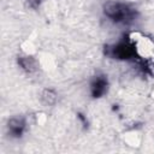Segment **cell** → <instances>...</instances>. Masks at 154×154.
<instances>
[{"instance_id":"6da1fadb","label":"cell","mask_w":154,"mask_h":154,"mask_svg":"<svg viewBox=\"0 0 154 154\" xmlns=\"http://www.w3.org/2000/svg\"><path fill=\"white\" fill-rule=\"evenodd\" d=\"M102 14L116 25H131L138 17V11L129 2L107 0L102 4Z\"/></svg>"},{"instance_id":"7a4b0ae2","label":"cell","mask_w":154,"mask_h":154,"mask_svg":"<svg viewBox=\"0 0 154 154\" xmlns=\"http://www.w3.org/2000/svg\"><path fill=\"white\" fill-rule=\"evenodd\" d=\"M103 52H105V55H107L112 59L134 60L137 63L141 61V58L137 54V49H136L134 42L129 38H125V36L123 38H120L117 43L105 46Z\"/></svg>"},{"instance_id":"3957f363","label":"cell","mask_w":154,"mask_h":154,"mask_svg":"<svg viewBox=\"0 0 154 154\" xmlns=\"http://www.w3.org/2000/svg\"><path fill=\"white\" fill-rule=\"evenodd\" d=\"M108 78L105 73H96L89 83V88H90V95L93 99H100L102 96H105V94H107L108 91Z\"/></svg>"},{"instance_id":"277c9868","label":"cell","mask_w":154,"mask_h":154,"mask_svg":"<svg viewBox=\"0 0 154 154\" xmlns=\"http://www.w3.org/2000/svg\"><path fill=\"white\" fill-rule=\"evenodd\" d=\"M28 122L25 117H12L6 123L7 135L11 138H22L23 135L26 132Z\"/></svg>"},{"instance_id":"5b68a950","label":"cell","mask_w":154,"mask_h":154,"mask_svg":"<svg viewBox=\"0 0 154 154\" xmlns=\"http://www.w3.org/2000/svg\"><path fill=\"white\" fill-rule=\"evenodd\" d=\"M17 65L26 75H32L38 70V63L31 55H25V54L18 55L17 57Z\"/></svg>"},{"instance_id":"8992f818","label":"cell","mask_w":154,"mask_h":154,"mask_svg":"<svg viewBox=\"0 0 154 154\" xmlns=\"http://www.w3.org/2000/svg\"><path fill=\"white\" fill-rule=\"evenodd\" d=\"M58 100V94L54 89H51V88H46L42 93H41V101L43 105L46 106H52L57 102Z\"/></svg>"},{"instance_id":"52a82bcc","label":"cell","mask_w":154,"mask_h":154,"mask_svg":"<svg viewBox=\"0 0 154 154\" xmlns=\"http://www.w3.org/2000/svg\"><path fill=\"white\" fill-rule=\"evenodd\" d=\"M43 2H45V0H25L26 6L31 10H37Z\"/></svg>"},{"instance_id":"ba28073f","label":"cell","mask_w":154,"mask_h":154,"mask_svg":"<svg viewBox=\"0 0 154 154\" xmlns=\"http://www.w3.org/2000/svg\"><path fill=\"white\" fill-rule=\"evenodd\" d=\"M78 118L81 119V122L83 123V125H87V124H88L87 117H84V114H82V113H78Z\"/></svg>"}]
</instances>
